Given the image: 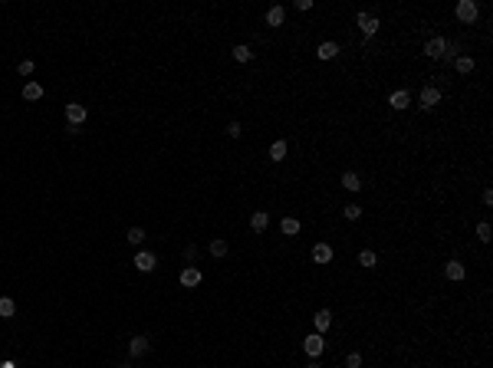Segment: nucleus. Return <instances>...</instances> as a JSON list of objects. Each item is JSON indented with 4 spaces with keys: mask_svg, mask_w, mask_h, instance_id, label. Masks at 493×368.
<instances>
[{
    "mask_svg": "<svg viewBox=\"0 0 493 368\" xmlns=\"http://www.w3.org/2000/svg\"><path fill=\"white\" fill-rule=\"evenodd\" d=\"M66 118H69L72 128H79L89 118V109H86V105H79V102H69V105H66Z\"/></svg>",
    "mask_w": 493,
    "mask_h": 368,
    "instance_id": "obj_1",
    "label": "nucleus"
},
{
    "mask_svg": "<svg viewBox=\"0 0 493 368\" xmlns=\"http://www.w3.org/2000/svg\"><path fill=\"white\" fill-rule=\"evenodd\" d=\"M477 3H474V0H461V3H457V20H461V23H474V20H477Z\"/></svg>",
    "mask_w": 493,
    "mask_h": 368,
    "instance_id": "obj_2",
    "label": "nucleus"
},
{
    "mask_svg": "<svg viewBox=\"0 0 493 368\" xmlns=\"http://www.w3.org/2000/svg\"><path fill=\"white\" fill-rule=\"evenodd\" d=\"M303 349H306V355L319 359V355H322V349H326V342H322V336H319V332H313V336H306V339H303Z\"/></svg>",
    "mask_w": 493,
    "mask_h": 368,
    "instance_id": "obj_3",
    "label": "nucleus"
},
{
    "mask_svg": "<svg viewBox=\"0 0 493 368\" xmlns=\"http://www.w3.org/2000/svg\"><path fill=\"white\" fill-rule=\"evenodd\" d=\"M128 352H132V359H138V355H148L151 352V342L145 336H135L132 342H128Z\"/></svg>",
    "mask_w": 493,
    "mask_h": 368,
    "instance_id": "obj_4",
    "label": "nucleus"
},
{
    "mask_svg": "<svg viewBox=\"0 0 493 368\" xmlns=\"http://www.w3.org/2000/svg\"><path fill=\"white\" fill-rule=\"evenodd\" d=\"M424 53L431 56V59H441V56L447 53V43L441 36H434V39H428V46H424Z\"/></svg>",
    "mask_w": 493,
    "mask_h": 368,
    "instance_id": "obj_5",
    "label": "nucleus"
},
{
    "mask_svg": "<svg viewBox=\"0 0 493 368\" xmlns=\"http://www.w3.org/2000/svg\"><path fill=\"white\" fill-rule=\"evenodd\" d=\"M388 105H392V109H408V105H411V92H408V89L392 92V95H388Z\"/></svg>",
    "mask_w": 493,
    "mask_h": 368,
    "instance_id": "obj_6",
    "label": "nucleus"
},
{
    "mask_svg": "<svg viewBox=\"0 0 493 368\" xmlns=\"http://www.w3.org/2000/svg\"><path fill=\"white\" fill-rule=\"evenodd\" d=\"M135 270H141V273H151V270H155V253L141 250L138 257H135Z\"/></svg>",
    "mask_w": 493,
    "mask_h": 368,
    "instance_id": "obj_7",
    "label": "nucleus"
},
{
    "mask_svg": "<svg viewBox=\"0 0 493 368\" xmlns=\"http://www.w3.org/2000/svg\"><path fill=\"white\" fill-rule=\"evenodd\" d=\"M438 102H441V89H434V86H424L421 89V105H424V109L438 105Z\"/></svg>",
    "mask_w": 493,
    "mask_h": 368,
    "instance_id": "obj_8",
    "label": "nucleus"
},
{
    "mask_svg": "<svg viewBox=\"0 0 493 368\" xmlns=\"http://www.w3.org/2000/svg\"><path fill=\"white\" fill-rule=\"evenodd\" d=\"M355 23H359V30L365 33V36H372V33L378 30V20H375V16H368V13H359V20H355Z\"/></svg>",
    "mask_w": 493,
    "mask_h": 368,
    "instance_id": "obj_9",
    "label": "nucleus"
},
{
    "mask_svg": "<svg viewBox=\"0 0 493 368\" xmlns=\"http://www.w3.org/2000/svg\"><path fill=\"white\" fill-rule=\"evenodd\" d=\"M201 283V270L197 267H184L181 270V286H197Z\"/></svg>",
    "mask_w": 493,
    "mask_h": 368,
    "instance_id": "obj_10",
    "label": "nucleus"
},
{
    "mask_svg": "<svg viewBox=\"0 0 493 368\" xmlns=\"http://www.w3.org/2000/svg\"><path fill=\"white\" fill-rule=\"evenodd\" d=\"M23 99H26V102L43 99V86H39V82H33V79H26V86H23Z\"/></svg>",
    "mask_w": 493,
    "mask_h": 368,
    "instance_id": "obj_11",
    "label": "nucleus"
},
{
    "mask_svg": "<svg viewBox=\"0 0 493 368\" xmlns=\"http://www.w3.org/2000/svg\"><path fill=\"white\" fill-rule=\"evenodd\" d=\"M313 260L316 263H329V260H332V247H329V243H316L313 247Z\"/></svg>",
    "mask_w": 493,
    "mask_h": 368,
    "instance_id": "obj_12",
    "label": "nucleus"
},
{
    "mask_svg": "<svg viewBox=\"0 0 493 368\" xmlns=\"http://www.w3.org/2000/svg\"><path fill=\"white\" fill-rule=\"evenodd\" d=\"M313 322H316V332L322 336V332L329 329V322H332V313H329V309H319V313L313 316Z\"/></svg>",
    "mask_w": 493,
    "mask_h": 368,
    "instance_id": "obj_13",
    "label": "nucleus"
},
{
    "mask_svg": "<svg viewBox=\"0 0 493 368\" xmlns=\"http://www.w3.org/2000/svg\"><path fill=\"white\" fill-rule=\"evenodd\" d=\"M283 20H286V10L283 7H270L266 10V23L270 26H283Z\"/></svg>",
    "mask_w": 493,
    "mask_h": 368,
    "instance_id": "obj_14",
    "label": "nucleus"
},
{
    "mask_svg": "<svg viewBox=\"0 0 493 368\" xmlns=\"http://www.w3.org/2000/svg\"><path fill=\"white\" fill-rule=\"evenodd\" d=\"M444 273H447V280H464V263H457V260H451V263H447L444 267Z\"/></svg>",
    "mask_w": 493,
    "mask_h": 368,
    "instance_id": "obj_15",
    "label": "nucleus"
},
{
    "mask_svg": "<svg viewBox=\"0 0 493 368\" xmlns=\"http://www.w3.org/2000/svg\"><path fill=\"white\" fill-rule=\"evenodd\" d=\"M342 188H345V191H359V188H362L359 174H355V171H345V174H342Z\"/></svg>",
    "mask_w": 493,
    "mask_h": 368,
    "instance_id": "obj_16",
    "label": "nucleus"
},
{
    "mask_svg": "<svg viewBox=\"0 0 493 368\" xmlns=\"http://www.w3.org/2000/svg\"><path fill=\"white\" fill-rule=\"evenodd\" d=\"M266 224H270V217H266V211H257V214L250 217V227L257 230V234H260V230H266Z\"/></svg>",
    "mask_w": 493,
    "mask_h": 368,
    "instance_id": "obj_17",
    "label": "nucleus"
},
{
    "mask_svg": "<svg viewBox=\"0 0 493 368\" xmlns=\"http://www.w3.org/2000/svg\"><path fill=\"white\" fill-rule=\"evenodd\" d=\"M286 158V141H273L270 145V161H283Z\"/></svg>",
    "mask_w": 493,
    "mask_h": 368,
    "instance_id": "obj_18",
    "label": "nucleus"
},
{
    "mask_svg": "<svg viewBox=\"0 0 493 368\" xmlns=\"http://www.w3.org/2000/svg\"><path fill=\"white\" fill-rule=\"evenodd\" d=\"M13 313H16V303H13L10 296H3V299H0V316H3V319H10Z\"/></svg>",
    "mask_w": 493,
    "mask_h": 368,
    "instance_id": "obj_19",
    "label": "nucleus"
},
{
    "mask_svg": "<svg viewBox=\"0 0 493 368\" xmlns=\"http://www.w3.org/2000/svg\"><path fill=\"white\" fill-rule=\"evenodd\" d=\"M336 53H339V46H336V43H322V46L316 49V56H319V59H332Z\"/></svg>",
    "mask_w": 493,
    "mask_h": 368,
    "instance_id": "obj_20",
    "label": "nucleus"
},
{
    "mask_svg": "<svg viewBox=\"0 0 493 368\" xmlns=\"http://www.w3.org/2000/svg\"><path fill=\"white\" fill-rule=\"evenodd\" d=\"M280 230L286 237H293V234H299V220H293V217H283V224H280Z\"/></svg>",
    "mask_w": 493,
    "mask_h": 368,
    "instance_id": "obj_21",
    "label": "nucleus"
},
{
    "mask_svg": "<svg viewBox=\"0 0 493 368\" xmlns=\"http://www.w3.org/2000/svg\"><path fill=\"white\" fill-rule=\"evenodd\" d=\"M211 257H227V240H220V237H217V240H211Z\"/></svg>",
    "mask_w": 493,
    "mask_h": 368,
    "instance_id": "obj_22",
    "label": "nucleus"
},
{
    "mask_svg": "<svg viewBox=\"0 0 493 368\" xmlns=\"http://www.w3.org/2000/svg\"><path fill=\"white\" fill-rule=\"evenodd\" d=\"M454 69L461 72V76H467V72H474V59H470V56H461V59L454 63Z\"/></svg>",
    "mask_w": 493,
    "mask_h": 368,
    "instance_id": "obj_23",
    "label": "nucleus"
},
{
    "mask_svg": "<svg viewBox=\"0 0 493 368\" xmlns=\"http://www.w3.org/2000/svg\"><path fill=\"white\" fill-rule=\"evenodd\" d=\"M234 59H237V63H250V59H253L250 46H234Z\"/></svg>",
    "mask_w": 493,
    "mask_h": 368,
    "instance_id": "obj_24",
    "label": "nucleus"
},
{
    "mask_svg": "<svg viewBox=\"0 0 493 368\" xmlns=\"http://www.w3.org/2000/svg\"><path fill=\"white\" fill-rule=\"evenodd\" d=\"M342 214H345V220H359L362 217V207H359V204H345Z\"/></svg>",
    "mask_w": 493,
    "mask_h": 368,
    "instance_id": "obj_25",
    "label": "nucleus"
},
{
    "mask_svg": "<svg viewBox=\"0 0 493 368\" xmlns=\"http://www.w3.org/2000/svg\"><path fill=\"white\" fill-rule=\"evenodd\" d=\"M141 240H145V230H141V227H132V230H128V243H132V247H138Z\"/></svg>",
    "mask_w": 493,
    "mask_h": 368,
    "instance_id": "obj_26",
    "label": "nucleus"
},
{
    "mask_svg": "<svg viewBox=\"0 0 493 368\" xmlns=\"http://www.w3.org/2000/svg\"><path fill=\"white\" fill-rule=\"evenodd\" d=\"M359 263H362V267H375V253H372V250H362L359 253Z\"/></svg>",
    "mask_w": 493,
    "mask_h": 368,
    "instance_id": "obj_27",
    "label": "nucleus"
},
{
    "mask_svg": "<svg viewBox=\"0 0 493 368\" xmlns=\"http://www.w3.org/2000/svg\"><path fill=\"white\" fill-rule=\"evenodd\" d=\"M16 69H20V76H33V69H36V63H33V59H23V63L16 66Z\"/></svg>",
    "mask_w": 493,
    "mask_h": 368,
    "instance_id": "obj_28",
    "label": "nucleus"
},
{
    "mask_svg": "<svg viewBox=\"0 0 493 368\" xmlns=\"http://www.w3.org/2000/svg\"><path fill=\"white\" fill-rule=\"evenodd\" d=\"M477 240H480V243L490 240V224H477Z\"/></svg>",
    "mask_w": 493,
    "mask_h": 368,
    "instance_id": "obj_29",
    "label": "nucleus"
},
{
    "mask_svg": "<svg viewBox=\"0 0 493 368\" xmlns=\"http://www.w3.org/2000/svg\"><path fill=\"white\" fill-rule=\"evenodd\" d=\"M345 365H349V368H359V365H362V355H359V352H352L349 359H345Z\"/></svg>",
    "mask_w": 493,
    "mask_h": 368,
    "instance_id": "obj_30",
    "label": "nucleus"
},
{
    "mask_svg": "<svg viewBox=\"0 0 493 368\" xmlns=\"http://www.w3.org/2000/svg\"><path fill=\"white\" fill-rule=\"evenodd\" d=\"M227 135H230V138H240V122H230V125H227Z\"/></svg>",
    "mask_w": 493,
    "mask_h": 368,
    "instance_id": "obj_31",
    "label": "nucleus"
},
{
    "mask_svg": "<svg viewBox=\"0 0 493 368\" xmlns=\"http://www.w3.org/2000/svg\"><path fill=\"white\" fill-rule=\"evenodd\" d=\"M184 260H188V263H194V260H197V247H184Z\"/></svg>",
    "mask_w": 493,
    "mask_h": 368,
    "instance_id": "obj_32",
    "label": "nucleus"
},
{
    "mask_svg": "<svg viewBox=\"0 0 493 368\" xmlns=\"http://www.w3.org/2000/svg\"><path fill=\"white\" fill-rule=\"evenodd\" d=\"M0 368H16V362H10V359H7V362H0Z\"/></svg>",
    "mask_w": 493,
    "mask_h": 368,
    "instance_id": "obj_33",
    "label": "nucleus"
},
{
    "mask_svg": "<svg viewBox=\"0 0 493 368\" xmlns=\"http://www.w3.org/2000/svg\"><path fill=\"white\" fill-rule=\"evenodd\" d=\"M309 368H319V362H313V365H309Z\"/></svg>",
    "mask_w": 493,
    "mask_h": 368,
    "instance_id": "obj_34",
    "label": "nucleus"
},
{
    "mask_svg": "<svg viewBox=\"0 0 493 368\" xmlns=\"http://www.w3.org/2000/svg\"><path fill=\"white\" fill-rule=\"evenodd\" d=\"M118 368H128V365H118Z\"/></svg>",
    "mask_w": 493,
    "mask_h": 368,
    "instance_id": "obj_35",
    "label": "nucleus"
}]
</instances>
